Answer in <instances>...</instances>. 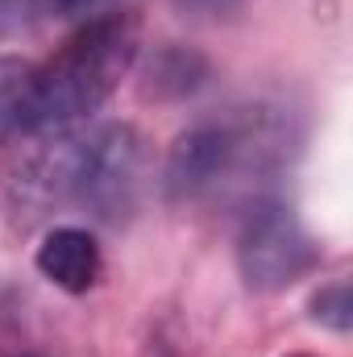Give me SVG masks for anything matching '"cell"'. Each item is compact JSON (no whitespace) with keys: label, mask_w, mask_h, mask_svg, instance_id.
<instances>
[{"label":"cell","mask_w":353,"mask_h":357,"mask_svg":"<svg viewBox=\"0 0 353 357\" xmlns=\"http://www.w3.org/2000/svg\"><path fill=\"white\" fill-rule=\"evenodd\" d=\"M100 266H104L100 245L88 229H50L38 245V270L71 295L91 291L100 278Z\"/></svg>","instance_id":"5b68a950"},{"label":"cell","mask_w":353,"mask_h":357,"mask_svg":"<svg viewBox=\"0 0 353 357\" xmlns=\"http://www.w3.org/2000/svg\"><path fill=\"white\" fill-rule=\"evenodd\" d=\"M237 266L246 287L254 291H283L299 282L316 266V245L308 229L283 204H258L237 237Z\"/></svg>","instance_id":"3957f363"},{"label":"cell","mask_w":353,"mask_h":357,"mask_svg":"<svg viewBox=\"0 0 353 357\" xmlns=\"http://www.w3.org/2000/svg\"><path fill=\"white\" fill-rule=\"evenodd\" d=\"M237 133L229 125H195L175 142L171 158H167V191L171 199H191L200 191H208L212 183L233 167L237 158Z\"/></svg>","instance_id":"277c9868"},{"label":"cell","mask_w":353,"mask_h":357,"mask_svg":"<svg viewBox=\"0 0 353 357\" xmlns=\"http://www.w3.org/2000/svg\"><path fill=\"white\" fill-rule=\"evenodd\" d=\"M146 178V142L133 125H100L91 133L67 137L38 158L33 183L46 199L80 204L112 220L137 204Z\"/></svg>","instance_id":"6da1fadb"},{"label":"cell","mask_w":353,"mask_h":357,"mask_svg":"<svg viewBox=\"0 0 353 357\" xmlns=\"http://www.w3.org/2000/svg\"><path fill=\"white\" fill-rule=\"evenodd\" d=\"M42 129L38 67L13 54H0V142Z\"/></svg>","instance_id":"8992f818"},{"label":"cell","mask_w":353,"mask_h":357,"mask_svg":"<svg viewBox=\"0 0 353 357\" xmlns=\"http://www.w3.org/2000/svg\"><path fill=\"white\" fill-rule=\"evenodd\" d=\"M96 0H59V8H67V13H80V8H88Z\"/></svg>","instance_id":"ba28073f"},{"label":"cell","mask_w":353,"mask_h":357,"mask_svg":"<svg viewBox=\"0 0 353 357\" xmlns=\"http://www.w3.org/2000/svg\"><path fill=\"white\" fill-rule=\"evenodd\" d=\"M312 320L329 324L333 333H350L353 324V287L341 278V282H329L312 295Z\"/></svg>","instance_id":"52a82bcc"},{"label":"cell","mask_w":353,"mask_h":357,"mask_svg":"<svg viewBox=\"0 0 353 357\" xmlns=\"http://www.w3.org/2000/svg\"><path fill=\"white\" fill-rule=\"evenodd\" d=\"M137 59V21L129 13H104L88 21L75 38L59 46V54L38 67L42 129L71 125L96 112Z\"/></svg>","instance_id":"7a4b0ae2"}]
</instances>
